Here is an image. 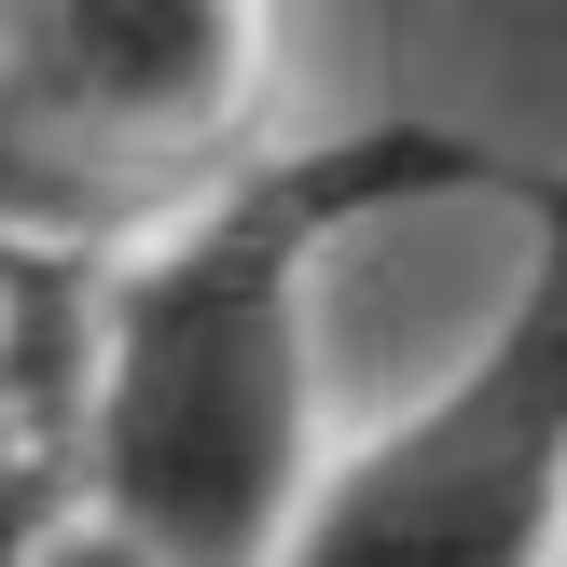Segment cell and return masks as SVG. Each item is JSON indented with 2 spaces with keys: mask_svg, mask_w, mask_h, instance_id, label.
<instances>
[{
  "mask_svg": "<svg viewBox=\"0 0 567 567\" xmlns=\"http://www.w3.org/2000/svg\"><path fill=\"white\" fill-rule=\"evenodd\" d=\"M526 166L457 111H360V125L249 138L221 181L153 208L70 291L55 471L70 513L138 540L153 567H277L305 485L332 457L319 415V277L374 221L498 194Z\"/></svg>",
  "mask_w": 567,
  "mask_h": 567,
  "instance_id": "1",
  "label": "cell"
},
{
  "mask_svg": "<svg viewBox=\"0 0 567 567\" xmlns=\"http://www.w3.org/2000/svg\"><path fill=\"white\" fill-rule=\"evenodd\" d=\"M277 0H0V249L97 264L264 138Z\"/></svg>",
  "mask_w": 567,
  "mask_h": 567,
  "instance_id": "2",
  "label": "cell"
},
{
  "mask_svg": "<svg viewBox=\"0 0 567 567\" xmlns=\"http://www.w3.org/2000/svg\"><path fill=\"white\" fill-rule=\"evenodd\" d=\"M526 264L498 319L332 443L277 567H554L567 554V166H526Z\"/></svg>",
  "mask_w": 567,
  "mask_h": 567,
  "instance_id": "3",
  "label": "cell"
},
{
  "mask_svg": "<svg viewBox=\"0 0 567 567\" xmlns=\"http://www.w3.org/2000/svg\"><path fill=\"white\" fill-rule=\"evenodd\" d=\"M70 513V471H55V430H0V567L42 554V526Z\"/></svg>",
  "mask_w": 567,
  "mask_h": 567,
  "instance_id": "4",
  "label": "cell"
},
{
  "mask_svg": "<svg viewBox=\"0 0 567 567\" xmlns=\"http://www.w3.org/2000/svg\"><path fill=\"white\" fill-rule=\"evenodd\" d=\"M28 567H153V554H138V540H111V526H83V513H55Z\"/></svg>",
  "mask_w": 567,
  "mask_h": 567,
  "instance_id": "5",
  "label": "cell"
},
{
  "mask_svg": "<svg viewBox=\"0 0 567 567\" xmlns=\"http://www.w3.org/2000/svg\"><path fill=\"white\" fill-rule=\"evenodd\" d=\"M554 567H567V554H554Z\"/></svg>",
  "mask_w": 567,
  "mask_h": 567,
  "instance_id": "6",
  "label": "cell"
}]
</instances>
